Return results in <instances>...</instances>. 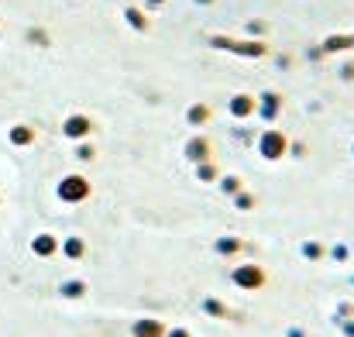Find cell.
<instances>
[{
  "mask_svg": "<svg viewBox=\"0 0 354 337\" xmlns=\"http://www.w3.org/2000/svg\"><path fill=\"white\" fill-rule=\"evenodd\" d=\"M66 131L76 138V134H86V131H93V120H86V117H73L69 124H66Z\"/></svg>",
  "mask_w": 354,
  "mask_h": 337,
  "instance_id": "obj_8",
  "label": "cell"
},
{
  "mask_svg": "<svg viewBox=\"0 0 354 337\" xmlns=\"http://www.w3.org/2000/svg\"><path fill=\"white\" fill-rule=\"evenodd\" d=\"M186 155H189L193 162H210V141H207V138H193V141L186 145Z\"/></svg>",
  "mask_w": 354,
  "mask_h": 337,
  "instance_id": "obj_5",
  "label": "cell"
},
{
  "mask_svg": "<svg viewBox=\"0 0 354 337\" xmlns=\"http://www.w3.org/2000/svg\"><path fill=\"white\" fill-rule=\"evenodd\" d=\"M248 31H251V35H265V24H261V21H251Z\"/></svg>",
  "mask_w": 354,
  "mask_h": 337,
  "instance_id": "obj_14",
  "label": "cell"
},
{
  "mask_svg": "<svg viewBox=\"0 0 354 337\" xmlns=\"http://www.w3.org/2000/svg\"><path fill=\"white\" fill-rule=\"evenodd\" d=\"M217 251H221V255H234V251H241V241H237V237H224V241L217 244Z\"/></svg>",
  "mask_w": 354,
  "mask_h": 337,
  "instance_id": "obj_11",
  "label": "cell"
},
{
  "mask_svg": "<svg viewBox=\"0 0 354 337\" xmlns=\"http://www.w3.org/2000/svg\"><path fill=\"white\" fill-rule=\"evenodd\" d=\"M261 152H265V158H279V155L286 152V138H282L279 131H265V138H261Z\"/></svg>",
  "mask_w": 354,
  "mask_h": 337,
  "instance_id": "obj_2",
  "label": "cell"
},
{
  "mask_svg": "<svg viewBox=\"0 0 354 337\" xmlns=\"http://www.w3.org/2000/svg\"><path fill=\"white\" fill-rule=\"evenodd\" d=\"M124 21H127L134 31H148V17H145V10H138V7H124Z\"/></svg>",
  "mask_w": 354,
  "mask_h": 337,
  "instance_id": "obj_7",
  "label": "cell"
},
{
  "mask_svg": "<svg viewBox=\"0 0 354 337\" xmlns=\"http://www.w3.org/2000/svg\"><path fill=\"white\" fill-rule=\"evenodd\" d=\"M210 45H217V48H224V52H234V55H248V59H258V55L268 52L265 42H234V38H224V35H214Z\"/></svg>",
  "mask_w": 354,
  "mask_h": 337,
  "instance_id": "obj_1",
  "label": "cell"
},
{
  "mask_svg": "<svg viewBox=\"0 0 354 337\" xmlns=\"http://www.w3.org/2000/svg\"><path fill=\"white\" fill-rule=\"evenodd\" d=\"M354 48V35H330L324 38V52H348Z\"/></svg>",
  "mask_w": 354,
  "mask_h": 337,
  "instance_id": "obj_6",
  "label": "cell"
},
{
  "mask_svg": "<svg viewBox=\"0 0 354 337\" xmlns=\"http://www.w3.org/2000/svg\"><path fill=\"white\" fill-rule=\"evenodd\" d=\"M231 111H234L237 117H248V113L254 111V100H251V97H234V104H231Z\"/></svg>",
  "mask_w": 354,
  "mask_h": 337,
  "instance_id": "obj_9",
  "label": "cell"
},
{
  "mask_svg": "<svg viewBox=\"0 0 354 337\" xmlns=\"http://www.w3.org/2000/svg\"><path fill=\"white\" fill-rule=\"evenodd\" d=\"M241 286H248V289H254V286H261L265 282V275H261V268L258 265H244V268H237V275H234Z\"/></svg>",
  "mask_w": 354,
  "mask_h": 337,
  "instance_id": "obj_4",
  "label": "cell"
},
{
  "mask_svg": "<svg viewBox=\"0 0 354 337\" xmlns=\"http://www.w3.org/2000/svg\"><path fill=\"white\" fill-rule=\"evenodd\" d=\"M207 117H210V111H207V107H193V111H189V120H193V124H203Z\"/></svg>",
  "mask_w": 354,
  "mask_h": 337,
  "instance_id": "obj_13",
  "label": "cell"
},
{
  "mask_svg": "<svg viewBox=\"0 0 354 337\" xmlns=\"http://www.w3.org/2000/svg\"><path fill=\"white\" fill-rule=\"evenodd\" d=\"M261 113H265V117H275V113H279V97H275V93H265V97H261Z\"/></svg>",
  "mask_w": 354,
  "mask_h": 337,
  "instance_id": "obj_10",
  "label": "cell"
},
{
  "mask_svg": "<svg viewBox=\"0 0 354 337\" xmlns=\"http://www.w3.org/2000/svg\"><path fill=\"white\" fill-rule=\"evenodd\" d=\"M200 179H217V165L214 162H203L200 165Z\"/></svg>",
  "mask_w": 354,
  "mask_h": 337,
  "instance_id": "obj_12",
  "label": "cell"
},
{
  "mask_svg": "<svg viewBox=\"0 0 354 337\" xmlns=\"http://www.w3.org/2000/svg\"><path fill=\"white\" fill-rule=\"evenodd\" d=\"M66 200H83L86 193H90V183L86 179H76V176H69L66 183H62V190H59Z\"/></svg>",
  "mask_w": 354,
  "mask_h": 337,
  "instance_id": "obj_3",
  "label": "cell"
},
{
  "mask_svg": "<svg viewBox=\"0 0 354 337\" xmlns=\"http://www.w3.org/2000/svg\"><path fill=\"white\" fill-rule=\"evenodd\" d=\"M196 3H203V7H207V3H214V0H196Z\"/></svg>",
  "mask_w": 354,
  "mask_h": 337,
  "instance_id": "obj_16",
  "label": "cell"
},
{
  "mask_svg": "<svg viewBox=\"0 0 354 337\" xmlns=\"http://www.w3.org/2000/svg\"><path fill=\"white\" fill-rule=\"evenodd\" d=\"M148 7H162V3H169V0H145Z\"/></svg>",
  "mask_w": 354,
  "mask_h": 337,
  "instance_id": "obj_15",
  "label": "cell"
}]
</instances>
